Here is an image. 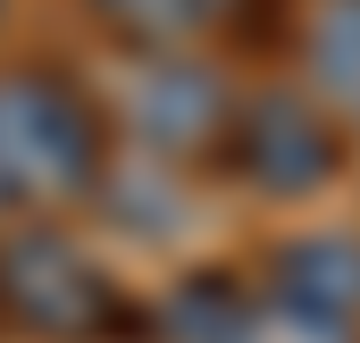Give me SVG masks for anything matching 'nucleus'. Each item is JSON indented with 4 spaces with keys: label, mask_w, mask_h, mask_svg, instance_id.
Wrapping results in <instances>:
<instances>
[{
    "label": "nucleus",
    "mask_w": 360,
    "mask_h": 343,
    "mask_svg": "<svg viewBox=\"0 0 360 343\" xmlns=\"http://www.w3.org/2000/svg\"><path fill=\"white\" fill-rule=\"evenodd\" d=\"M0 327L25 343H143L151 310L76 235L17 226L0 235Z\"/></svg>",
    "instance_id": "f257e3e1"
},
{
    "label": "nucleus",
    "mask_w": 360,
    "mask_h": 343,
    "mask_svg": "<svg viewBox=\"0 0 360 343\" xmlns=\"http://www.w3.org/2000/svg\"><path fill=\"white\" fill-rule=\"evenodd\" d=\"M0 176H8L17 209L101 193V176H109V117L68 67L0 76Z\"/></svg>",
    "instance_id": "f03ea898"
},
{
    "label": "nucleus",
    "mask_w": 360,
    "mask_h": 343,
    "mask_svg": "<svg viewBox=\"0 0 360 343\" xmlns=\"http://www.w3.org/2000/svg\"><path fill=\"white\" fill-rule=\"evenodd\" d=\"M344 151H352V134L319 101H302V92H252L226 117V134H218L210 160H226L235 184H252L269 201H310V193H327L344 176Z\"/></svg>",
    "instance_id": "7ed1b4c3"
},
{
    "label": "nucleus",
    "mask_w": 360,
    "mask_h": 343,
    "mask_svg": "<svg viewBox=\"0 0 360 343\" xmlns=\"http://www.w3.org/2000/svg\"><path fill=\"white\" fill-rule=\"evenodd\" d=\"M260 302L310 343H352L360 335V235H293L269 252Z\"/></svg>",
    "instance_id": "20e7f679"
},
{
    "label": "nucleus",
    "mask_w": 360,
    "mask_h": 343,
    "mask_svg": "<svg viewBox=\"0 0 360 343\" xmlns=\"http://www.w3.org/2000/svg\"><path fill=\"white\" fill-rule=\"evenodd\" d=\"M126 117H134V134H143L151 151H168V160H210L218 134H226V117H235V101H226V84H218L201 59L160 51V59L134 67Z\"/></svg>",
    "instance_id": "39448f33"
},
{
    "label": "nucleus",
    "mask_w": 360,
    "mask_h": 343,
    "mask_svg": "<svg viewBox=\"0 0 360 343\" xmlns=\"http://www.w3.org/2000/svg\"><path fill=\"white\" fill-rule=\"evenodd\" d=\"M151 335H168V343H310L260 302V285H243L226 268H193L151 310Z\"/></svg>",
    "instance_id": "423d86ee"
},
{
    "label": "nucleus",
    "mask_w": 360,
    "mask_h": 343,
    "mask_svg": "<svg viewBox=\"0 0 360 343\" xmlns=\"http://www.w3.org/2000/svg\"><path fill=\"white\" fill-rule=\"evenodd\" d=\"M302 59H310L319 109H327L335 126H352V134H360V0H310Z\"/></svg>",
    "instance_id": "0eeeda50"
},
{
    "label": "nucleus",
    "mask_w": 360,
    "mask_h": 343,
    "mask_svg": "<svg viewBox=\"0 0 360 343\" xmlns=\"http://www.w3.org/2000/svg\"><path fill=\"white\" fill-rule=\"evenodd\" d=\"M84 8L101 17V34H117L126 51L160 59V51H184L193 34H210L226 0H84Z\"/></svg>",
    "instance_id": "6e6552de"
},
{
    "label": "nucleus",
    "mask_w": 360,
    "mask_h": 343,
    "mask_svg": "<svg viewBox=\"0 0 360 343\" xmlns=\"http://www.w3.org/2000/svg\"><path fill=\"white\" fill-rule=\"evenodd\" d=\"M8 209H17V193H8V176H0V218H8Z\"/></svg>",
    "instance_id": "1a4fd4ad"
}]
</instances>
